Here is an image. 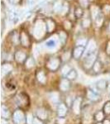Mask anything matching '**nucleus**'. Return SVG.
<instances>
[{"mask_svg": "<svg viewBox=\"0 0 110 124\" xmlns=\"http://www.w3.org/2000/svg\"><path fill=\"white\" fill-rule=\"evenodd\" d=\"M47 31V25L43 23L42 21H38L35 25V29H34V36L37 38H41L45 35L46 31Z\"/></svg>", "mask_w": 110, "mask_h": 124, "instance_id": "1", "label": "nucleus"}, {"mask_svg": "<svg viewBox=\"0 0 110 124\" xmlns=\"http://www.w3.org/2000/svg\"><path fill=\"white\" fill-rule=\"evenodd\" d=\"M68 108L65 103H60L57 108V115L59 117H64L67 114Z\"/></svg>", "mask_w": 110, "mask_h": 124, "instance_id": "8", "label": "nucleus"}, {"mask_svg": "<svg viewBox=\"0 0 110 124\" xmlns=\"http://www.w3.org/2000/svg\"><path fill=\"white\" fill-rule=\"evenodd\" d=\"M103 124H110V118H108V119H104V120H103Z\"/></svg>", "mask_w": 110, "mask_h": 124, "instance_id": "39", "label": "nucleus"}, {"mask_svg": "<svg viewBox=\"0 0 110 124\" xmlns=\"http://www.w3.org/2000/svg\"><path fill=\"white\" fill-rule=\"evenodd\" d=\"M46 46L48 47V48H55L56 46V41L54 39H51L49 40V41H47V42H46Z\"/></svg>", "mask_w": 110, "mask_h": 124, "instance_id": "24", "label": "nucleus"}, {"mask_svg": "<svg viewBox=\"0 0 110 124\" xmlns=\"http://www.w3.org/2000/svg\"><path fill=\"white\" fill-rule=\"evenodd\" d=\"M71 70H72V69L69 66V65H65V66H64V67L62 68V70H61V72H62V75H64V76L66 77V75L70 73V71H71Z\"/></svg>", "mask_w": 110, "mask_h": 124, "instance_id": "27", "label": "nucleus"}, {"mask_svg": "<svg viewBox=\"0 0 110 124\" xmlns=\"http://www.w3.org/2000/svg\"><path fill=\"white\" fill-rule=\"evenodd\" d=\"M63 7H64V5H62L61 2L57 1L55 3L53 8H54L55 12H56V13H61V12H62V10H63Z\"/></svg>", "mask_w": 110, "mask_h": 124, "instance_id": "22", "label": "nucleus"}, {"mask_svg": "<svg viewBox=\"0 0 110 124\" xmlns=\"http://www.w3.org/2000/svg\"><path fill=\"white\" fill-rule=\"evenodd\" d=\"M88 42H87V41H86V39H85V38H80V39H79L77 41V42H76V45L77 46H84L85 45H86Z\"/></svg>", "mask_w": 110, "mask_h": 124, "instance_id": "30", "label": "nucleus"}, {"mask_svg": "<svg viewBox=\"0 0 110 124\" xmlns=\"http://www.w3.org/2000/svg\"><path fill=\"white\" fill-rule=\"evenodd\" d=\"M12 70H13V66H12L10 64L5 63L2 65V73H3V75H8V74L10 73Z\"/></svg>", "mask_w": 110, "mask_h": 124, "instance_id": "16", "label": "nucleus"}, {"mask_svg": "<svg viewBox=\"0 0 110 124\" xmlns=\"http://www.w3.org/2000/svg\"><path fill=\"white\" fill-rule=\"evenodd\" d=\"M82 14H83V13H82V10L80 8H77L76 12H75V15H76V17H81Z\"/></svg>", "mask_w": 110, "mask_h": 124, "instance_id": "36", "label": "nucleus"}, {"mask_svg": "<svg viewBox=\"0 0 110 124\" xmlns=\"http://www.w3.org/2000/svg\"><path fill=\"white\" fill-rule=\"evenodd\" d=\"M37 80L41 84H45L47 82V76H46L45 73L42 70H39L37 74Z\"/></svg>", "mask_w": 110, "mask_h": 124, "instance_id": "17", "label": "nucleus"}, {"mask_svg": "<svg viewBox=\"0 0 110 124\" xmlns=\"http://www.w3.org/2000/svg\"><path fill=\"white\" fill-rule=\"evenodd\" d=\"M106 51H107L108 55H110V41H109V43H108V46L106 47Z\"/></svg>", "mask_w": 110, "mask_h": 124, "instance_id": "37", "label": "nucleus"}, {"mask_svg": "<svg viewBox=\"0 0 110 124\" xmlns=\"http://www.w3.org/2000/svg\"><path fill=\"white\" fill-rule=\"evenodd\" d=\"M50 98H51V101H52L53 103H57V102L59 101V95H58L57 93H51V95H50Z\"/></svg>", "mask_w": 110, "mask_h": 124, "instance_id": "28", "label": "nucleus"}, {"mask_svg": "<svg viewBox=\"0 0 110 124\" xmlns=\"http://www.w3.org/2000/svg\"><path fill=\"white\" fill-rule=\"evenodd\" d=\"M12 40H13V42L17 44V43H18V41H20V38H18V35H17V33H15L14 36L13 37V39H12Z\"/></svg>", "mask_w": 110, "mask_h": 124, "instance_id": "34", "label": "nucleus"}, {"mask_svg": "<svg viewBox=\"0 0 110 124\" xmlns=\"http://www.w3.org/2000/svg\"><path fill=\"white\" fill-rule=\"evenodd\" d=\"M77 76H78V75H77L76 70L72 69L70 71V73L66 75V78L69 79V80H75V79L77 78Z\"/></svg>", "mask_w": 110, "mask_h": 124, "instance_id": "19", "label": "nucleus"}, {"mask_svg": "<svg viewBox=\"0 0 110 124\" xmlns=\"http://www.w3.org/2000/svg\"><path fill=\"white\" fill-rule=\"evenodd\" d=\"M94 119L99 123L104 120V113H103V111H98L94 114Z\"/></svg>", "mask_w": 110, "mask_h": 124, "instance_id": "20", "label": "nucleus"}, {"mask_svg": "<svg viewBox=\"0 0 110 124\" xmlns=\"http://www.w3.org/2000/svg\"><path fill=\"white\" fill-rule=\"evenodd\" d=\"M25 65L26 68H27V69H31V68L34 67V65H35V61H34L33 58L32 57L27 58V61H26Z\"/></svg>", "mask_w": 110, "mask_h": 124, "instance_id": "21", "label": "nucleus"}, {"mask_svg": "<svg viewBox=\"0 0 110 124\" xmlns=\"http://www.w3.org/2000/svg\"><path fill=\"white\" fill-rule=\"evenodd\" d=\"M84 52H85V48H84V46H77L74 49L73 56H74L75 59H79V58L81 57V55H83Z\"/></svg>", "mask_w": 110, "mask_h": 124, "instance_id": "10", "label": "nucleus"}, {"mask_svg": "<svg viewBox=\"0 0 110 124\" xmlns=\"http://www.w3.org/2000/svg\"><path fill=\"white\" fill-rule=\"evenodd\" d=\"M46 25H47V29L48 32H51V31H52L53 30L55 29V23H54L53 21H51V20H50V19L47 21Z\"/></svg>", "mask_w": 110, "mask_h": 124, "instance_id": "18", "label": "nucleus"}, {"mask_svg": "<svg viewBox=\"0 0 110 124\" xmlns=\"http://www.w3.org/2000/svg\"><path fill=\"white\" fill-rule=\"evenodd\" d=\"M101 69H102V64H101V62L100 61H96L95 62V64H94V67H93V70H94V72H99L101 70Z\"/></svg>", "mask_w": 110, "mask_h": 124, "instance_id": "26", "label": "nucleus"}, {"mask_svg": "<svg viewBox=\"0 0 110 124\" xmlns=\"http://www.w3.org/2000/svg\"><path fill=\"white\" fill-rule=\"evenodd\" d=\"M103 113H104V114L106 115L110 114V101L106 102L104 103L103 108Z\"/></svg>", "mask_w": 110, "mask_h": 124, "instance_id": "23", "label": "nucleus"}, {"mask_svg": "<svg viewBox=\"0 0 110 124\" xmlns=\"http://www.w3.org/2000/svg\"><path fill=\"white\" fill-rule=\"evenodd\" d=\"M14 58H15L16 61H17L18 63H22V62H23L26 60L27 55H26V54L23 52V51H17V52L15 53Z\"/></svg>", "mask_w": 110, "mask_h": 124, "instance_id": "12", "label": "nucleus"}, {"mask_svg": "<svg viewBox=\"0 0 110 124\" xmlns=\"http://www.w3.org/2000/svg\"><path fill=\"white\" fill-rule=\"evenodd\" d=\"M82 25H83V27H85V28H86V27H89V25H90V20L88 19V18L85 19L83 21V23H82Z\"/></svg>", "mask_w": 110, "mask_h": 124, "instance_id": "31", "label": "nucleus"}, {"mask_svg": "<svg viewBox=\"0 0 110 124\" xmlns=\"http://www.w3.org/2000/svg\"><path fill=\"white\" fill-rule=\"evenodd\" d=\"M81 103H82V99L80 98H76L74 99V101L72 102V110H73L75 114H79L81 111Z\"/></svg>", "mask_w": 110, "mask_h": 124, "instance_id": "5", "label": "nucleus"}, {"mask_svg": "<svg viewBox=\"0 0 110 124\" xmlns=\"http://www.w3.org/2000/svg\"><path fill=\"white\" fill-rule=\"evenodd\" d=\"M71 88V82L67 78H63L60 82V89L63 92H66Z\"/></svg>", "mask_w": 110, "mask_h": 124, "instance_id": "7", "label": "nucleus"}, {"mask_svg": "<svg viewBox=\"0 0 110 124\" xmlns=\"http://www.w3.org/2000/svg\"><path fill=\"white\" fill-rule=\"evenodd\" d=\"M10 1H11L12 3H13V2H15V0H10Z\"/></svg>", "mask_w": 110, "mask_h": 124, "instance_id": "40", "label": "nucleus"}, {"mask_svg": "<svg viewBox=\"0 0 110 124\" xmlns=\"http://www.w3.org/2000/svg\"><path fill=\"white\" fill-rule=\"evenodd\" d=\"M97 124H103V123H100V122H99V123H98Z\"/></svg>", "mask_w": 110, "mask_h": 124, "instance_id": "41", "label": "nucleus"}, {"mask_svg": "<svg viewBox=\"0 0 110 124\" xmlns=\"http://www.w3.org/2000/svg\"><path fill=\"white\" fill-rule=\"evenodd\" d=\"M96 60H97V55H96L94 52L87 55L86 58L85 59V61H84V67H85V69L90 70L91 68H93L95 62L97 61Z\"/></svg>", "mask_w": 110, "mask_h": 124, "instance_id": "2", "label": "nucleus"}, {"mask_svg": "<svg viewBox=\"0 0 110 124\" xmlns=\"http://www.w3.org/2000/svg\"><path fill=\"white\" fill-rule=\"evenodd\" d=\"M32 124H44L42 120H41L38 117H34L33 119V123Z\"/></svg>", "mask_w": 110, "mask_h": 124, "instance_id": "33", "label": "nucleus"}, {"mask_svg": "<svg viewBox=\"0 0 110 124\" xmlns=\"http://www.w3.org/2000/svg\"><path fill=\"white\" fill-rule=\"evenodd\" d=\"M95 21H96V23H97L98 27H100L102 23H103V16H102L101 13H99V14L98 15V17H96Z\"/></svg>", "mask_w": 110, "mask_h": 124, "instance_id": "29", "label": "nucleus"}, {"mask_svg": "<svg viewBox=\"0 0 110 124\" xmlns=\"http://www.w3.org/2000/svg\"><path fill=\"white\" fill-rule=\"evenodd\" d=\"M33 119H34V117H32V115L31 114H28L27 116V122L28 124H32L33 123Z\"/></svg>", "mask_w": 110, "mask_h": 124, "instance_id": "32", "label": "nucleus"}, {"mask_svg": "<svg viewBox=\"0 0 110 124\" xmlns=\"http://www.w3.org/2000/svg\"><path fill=\"white\" fill-rule=\"evenodd\" d=\"M1 116H2V117L4 119L9 118L10 116H11V113H10V111L8 110V108L3 104L1 106Z\"/></svg>", "mask_w": 110, "mask_h": 124, "instance_id": "15", "label": "nucleus"}, {"mask_svg": "<svg viewBox=\"0 0 110 124\" xmlns=\"http://www.w3.org/2000/svg\"><path fill=\"white\" fill-rule=\"evenodd\" d=\"M58 123L59 124L65 123V119H64V117H59V119H58Z\"/></svg>", "mask_w": 110, "mask_h": 124, "instance_id": "38", "label": "nucleus"}, {"mask_svg": "<svg viewBox=\"0 0 110 124\" xmlns=\"http://www.w3.org/2000/svg\"><path fill=\"white\" fill-rule=\"evenodd\" d=\"M37 116L38 118H40L41 120H46L47 119L48 114H47V112L46 109L44 108H39L37 109Z\"/></svg>", "mask_w": 110, "mask_h": 124, "instance_id": "14", "label": "nucleus"}, {"mask_svg": "<svg viewBox=\"0 0 110 124\" xmlns=\"http://www.w3.org/2000/svg\"><path fill=\"white\" fill-rule=\"evenodd\" d=\"M79 3H80L83 7L85 8L89 4V1H88V0H79Z\"/></svg>", "mask_w": 110, "mask_h": 124, "instance_id": "35", "label": "nucleus"}, {"mask_svg": "<svg viewBox=\"0 0 110 124\" xmlns=\"http://www.w3.org/2000/svg\"><path fill=\"white\" fill-rule=\"evenodd\" d=\"M91 13H92V17L94 19H96V17H98V15L99 14V9L97 7H92L91 8Z\"/></svg>", "mask_w": 110, "mask_h": 124, "instance_id": "25", "label": "nucleus"}, {"mask_svg": "<svg viewBox=\"0 0 110 124\" xmlns=\"http://www.w3.org/2000/svg\"><path fill=\"white\" fill-rule=\"evenodd\" d=\"M96 87L99 90H104L108 88V82L105 79H99L96 82Z\"/></svg>", "mask_w": 110, "mask_h": 124, "instance_id": "13", "label": "nucleus"}, {"mask_svg": "<svg viewBox=\"0 0 110 124\" xmlns=\"http://www.w3.org/2000/svg\"><path fill=\"white\" fill-rule=\"evenodd\" d=\"M60 65H61V61H60L59 58H56V57L51 58L47 62L48 69L51 71L56 70L58 68L60 67Z\"/></svg>", "mask_w": 110, "mask_h": 124, "instance_id": "4", "label": "nucleus"}, {"mask_svg": "<svg viewBox=\"0 0 110 124\" xmlns=\"http://www.w3.org/2000/svg\"><path fill=\"white\" fill-rule=\"evenodd\" d=\"M96 47H97V45H96V42L94 41V40L91 39L88 41L87 46H86V49H85V55H89L90 54L94 52V51L96 50Z\"/></svg>", "mask_w": 110, "mask_h": 124, "instance_id": "6", "label": "nucleus"}, {"mask_svg": "<svg viewBox=\"0 0 110 124\" xmlns=\"http://www.w3.org/2000/svg\"><path fill=\"white\" fill-rule=\"evenodd\" d=\"M20 41H21V43L23 46H29L30 45V40L28 36L27 35L25 32H22L21 33V37H20Z\"/></svg>", "mask_w": 110, "mask_h": 124, "instance_id": "11", "label": "nucleus"}, {"mask_svg": "<svg viewBox=\"0 0 110 124\" xmlns=\"http://www.w3.org/2000/svg\"><path fill=\"white\" fill-rule=\"evenodd\" d=\"M13 121L16 124H25L27 118L25 117V114L21 109L16 110L13 113Z\"/></svg>", "mask_w": 110, "mask_h": 124, "instance_id": "3", "label": "nucleus"}, {"mask_svg": "<svg viewBox=\"0 0 110 124\" xmlns=\"http://www.w3.org/2000/svg\"><path fill=\"white\" fill-rule=\"evenodd\" d=\"M86 96H87V98L89 99V100H91L93 102H96V101H98L99 99H100L99 95L96 92H94V90H91V89H89L87 90Z\"/></svg>", "mask_w": 110, "mask_h": 124, "instance_id": "9", "label": "nucleus"}, {"mask_svg": "<svg viewBox=\"0 0 110 124\" xmlns=\"http://www.w3.org/2000/svg\"><path fill=\"white\" fill-rule=\"evenodd\" d=\"M109 30H110V25H109Z\"/></svg>", "mask_w": 110, "mask_h": 124, "instance_id": "42", "label": "nucleus"}]
</instances>
